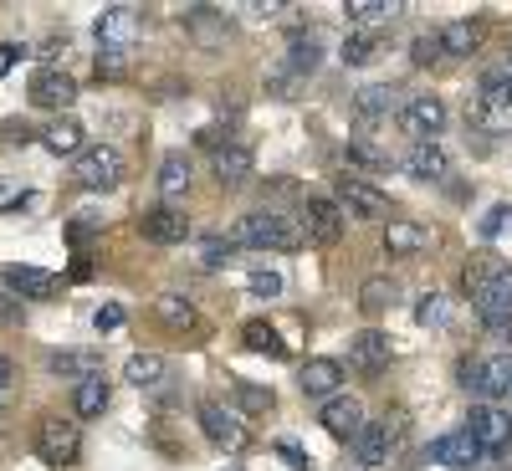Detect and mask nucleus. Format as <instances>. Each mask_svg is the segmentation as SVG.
<instances>
[{
    "label": "nucleus",
    "instance_id": "obj_54",
    "mask_svg": "<svg viewBox=\"0 0 512 471\" xmlns=\"http://www.w3.org/2000/svg\"><path fill=\"white\" fill-rule=\"evenodd\" d=\"M507 72H512V47H507Z\"/></svg>",
    "mask_w": 512,
    "mask_h": 471
},
{
    "label": "nucleus",
    "instance_id": "obj_16",
    "mask_svg": "<svg viewBox=\"0 0 512 471\" xmlns=\"http://www.w3.org/2000/svg\"><path fill=\"white\" fill-rule=\"evenodd\" d=\"M139 236L154 246H180V241H190V216L175 205H154L139 216Z\"/></svg>",
    "mask_w": 512,
    "mask_h": 471
},
{
    "label": "nucleus",
    "instance_id": "obj_1",
    "mask_svg": "<svg viewBox=\"0 0 512 471\" xmlns=\"http://www.w3.org/2000/svg\"><path fill=\"white\" fill-rule=\"evenodd\" d=\"M231 241L236 246H256V251H303L308 231H303V221L282 216V210H251V216L236 221Z\"/></svg>",
    "mask_w": 512,
    "mask_h": 471
},
{
    "label": "nucleus",
    "instance_id": "obj_30",
    "mask_svg": "<svg viewBox=\"0 0 512 471\" xmlns=\"http://www.w3.org/2000/svg\"><path fill=\"white\" fill-rule=\"evenodd\" d=\"M395 297H400V282L395 277H364L359 282V313L364 318H379V313H390Z\"/></svg>",
    "mask_w": 512,
    "mask_h": 471
},
{
    "label": "nucleus",
    "instance_id": "obj_17",
    "mask_svg": "<svg viewBox=\"0 0 512 471\" xmlns=\"http://www.w3.org/2000/svg\"><path fill=\"white\" fill-rule=\"evenodd\" d=\"M103 47H134V36L144 31V11L139 6H103L93 21Z\"/></svg>",
    "mask_w": 512,
    "mask_h": 471
},
{
    "label": "nucleus",
    "instance_id": "obj_18",
    "mask_svg": "<svg viewBox=\"0 0 512 471\" xmlns=\"http://www.w3.org/2000/svg\"><path fill=\"white\" fill-rule=\"evenodd\" d=\"M0 282H6V292L21 297V303H41V297H52L62 287L57 272H41V267H26V262H11L6 272H0Z\"/></svg>",
    "mask_w": 512,
    "mask_h": 471
},
{
    "label": "nucleus",
    "instance_id": "obj_36",
    "mask_svg": "<svg viewBox=\"0 0 512 471\" xmlns=\"http://www.w3.org/2000/svg\"><path fill=\"white\" fill-rule=\"evenodd\" d=\"M395 98H400V93L390 88V82H369V88L354 93V113H359V118H384V113L395 108Z\"/></svg>",
    "mask_w": 512,
    "mask_h": 471
},
{
    "label": "nucleus",
    "instance_id": "obj_44",
    "mask_svg": "<svg viewBox=\"0 0 512 471\" xmlns=\"http://www.w3.org/2000/svg\"><path fill=\"white\" fill-rule=\"evenodd\" d=\"M507 226H512V205L502 200V205H492L487 216H482V241H497V236H502Z\"/></svg>",
    "mask_w": 512,
    "mask_h": 471
},
{
    "label": "nucleus",
    "instance_id": "obj_31",
    "mask_svg": "<svg viewBox=\"0 0 512 471\" xmlns=\"http://www.w3.org/2000/svg\"><path fill=\"white\" fill-rule=\"evenodd\" d=\"M47 369H52L57 379L82 384V379H98V374H103V354H52Z\"/></svg>",
    "mask_w": 512,
    "mask_h": 471
},
{
    "label": "nucleus",
    "instance_id": "obj_40",
    "mask_svg": "<svg viewBox=\"0 0 512 471\" xmlns=\"http://www.w3.org/2000/svg\"><path fill=\"white\" fill-rule=\"evenodd\" d=\"M128 67H134L128 47H103V52H98V77H108V82H113V77H123Z\"/></svg>",
    "mask_w": 512,
    "mask_h": 471
},
{
    "label": "nucleus",
    "instance_id": "obj_37",
    "mask_svg": "<svg viewBox=\"0 0 512 471\" xmlns=\"http://www.w3.org/2000/svg\"><path fill=\"white\" fill-rule=\"evenodd\" d=\"M379 52H384L379 31H349V36H344V52H338V57H344V67H369Z\"/></svg>",
    "mask_w": 512,
    "mask_h": 471
},
{
    "label": "nucleus",
    "instance_id": "obj_32",
    "mask_svg": "<svg viewBox=\"0 0 512 471\" xmlns=\"http://www.w3.org/2000/svg\"><path fill=\"white\" fill-rule=\"evenodd\" d=\"M123 379L139 384V390H159V384L169 379V364H164V354H134L123 364Z\"/></svg>",
    "mask_w": 512,
    "mask_h": 471
},
{
    "label": "nucleus",
    "instance_id": "obj_24",
    "mask_svg": "<svg viewBox=\"0 0 512 471\" xmlns=\"http://www.w3.org/2000/svg\"><path fill=\"white\" fill-rule=\"evenodd\" d=\"M282 62L308 82V77L323 67V36H318V31H292V36H287V57H282Z\"/></svg>",
    "mask_w": 512,
    "mask_h": 471
},
{
    "label": "nucleus",
    "instance_id": "obj_4",
    "mask_svg": "<svg viewBox=\"0 0 512 471\" xmlns=\"http://www.w3.org/2000/svg\"><path fill=\"white\" fill-rule=\"evenodd\" d=\"M123 175H128V164H123V154L113 144H88L72 159V180L82 190H118Z\"/></svg>",
    "mask_w": 512,
    "mask_h": 471
},
{
    "label": "nucleus",
    "instance_id": "obj_28",
    "mask_svg": "<svg viewBox=\"0 0 512 471\" xmlns=\"http://www.w3.org/2000/svg\"><path fill=\"white\" fill-rule=\"evenodd\" d=\"M108 400H113V384H108V374L72 384V410H77V420H98V415L108 410Z\"/></svg>",
    "mask_w": 512,
    "mask_h": 471
},
{
    "label": "nucleus",
    "instance_id": "obj_38",
    "mask_svg": "<svg viewBox=\"0 0 512 471\" xmlns=\"http://www.w3.org/2000/svg\"><path fill=\"white\" fill-rule=\"evenodd\" d=\"M344 16L354 21V31H369V26H379V21H395L400 6H390V0H349Z\"/></svg>",
    "mask_w": 512,
    "mask_h": 471
},
{
    "label": "nucleus",
    "instance_id": "obj_47",
    "mask_svg": "<svg viewBox=\"0 0 512 471\" xmlns=\"http://www.w3.org/2000/svg\"><path fill=\"white\" fill-rule=\"evenodd\" d=\"M231 251H236V241H210V246H205V267H226Z\"/></svg>",
    "mask_w": 512,
    "mask_h": 471
},
{
    "label": "nucleus",
    "instance_id": "obj_14",
    "mask_svg": "<svg viewBox=\"0 0 512 471\" xmlns=\"http://www.w3.org/2000/svg\"><path fill=\"white\" fill-rule=\"evenodd\" d=\"M26 98H31L36 108H47V113H67V108L77 103V82H72L62 67H41V72L31 77Z\"/></svg>",
    "mask_w": 512,
    "mask_h": 471
},
{
    "label": "nucleus",
    "instance_id": "obj_3",
    "mask_svg": "<svg viewBox=\"0 0 512 471\" xmlns=\"http://www.w3.org/2000/svg\"><path fill=\"white\" fill-rule=\"evenodd\" d=\"M195 420H200L205 441H210V446H221L226 456H241V451L251 446V431H246L241 410H231V405H221V400H200Z\"/></svg>",
    "mask_w": 512,
    "mask_h": 471
},
{
    "label": "nucleus",
    "instance_id": "obj_46",
    "mask_svg": "<svg viewBox=\"0 0 512 471\" xmlns=\"http://www.w3.org/2000/svg\"><path fill=\"white\" fill-rule=\"evenodd\" d=\"M123 318H128V313H123L118 303H103V308L93 313V328H98V333H113V328H123Z\"/></svg>",
    "mask_w": 512,
    "mask_h": 471
},
{
    "label": "nucleus",
    "instance_id": "obj_7",
    "mask_svg": "<svg viewBox=\"0 0 512 471\" xmlns=\"http://www.w3.org/2000/svg\"><path fill=\"white\" fill-rule=\"evenodd\" d=\"M338 210H344L349 221H384L390 216V195H384L379 185H369V180L344 175L338 180Z\"/></svg>",
    "mask_w": 512,
    "mask_h": 471
},
{
    "label": "nucleus",
    "instance_id": "obj_23",
    "mask_svg": "<svg viewBox=\"0 0 512 471\" xmlns=\"http://www.w3.org/2000/svg\"><path fill=\"white\" fill-rule=\"evenodd\" d=\"M405 169L415 180H451V149L441 139H425V144H410L405 154Z\"/></svg>",
    "mask_w": 512,
    "mask_h": 471
},
{
    "label": "nucleus",
    "instance_id": "obj_51",
    "mask_svg": "<svg viewBox=\"0 0 512 471\" xmlns=\"http://www.w3.org/2000/svg\"><path fill=\"white\" fill-rule=\"evenodd\" d=\"M16 57H26V52H21V47H0V77L16 67Z\"/></svg>",
    "mask_w": 512,
    "mask_h": 471
},
{
    "label": "nucleus",
    "instance_id": "obj_26",
    "mask_svg": "<svg viewBox=\"0 0 512 471\" xmlns=\"http://www.w3.org/2000/svg\"><path fill=\"white\" fill-rule=\"evenodd\" d=\"M154 318L169 328V333H195L200 328V313H195V303L185 292H159L154 297Z\"/></svg>",
    "mask_w": 512,
    "mask_h": 471
},
{
    "label": "nucleus",
    "instance_id": "obj_53",
    "mask_svg": "<svg viewBox=\"0 0 512 471\" xmlns=\"http://www.w3.org/2000/svg\"><path fill=\"white\" fill-rule=\"evenodd\" d=\"M93 231H98V226H93V221H77V226H72V246H82V241H88V236H93Z\"/></svg>",
    "mask_w": 512,
    "mask_h": 471
},
{
    "label": "nucleus",
    "instance_id": "obj_12",
    "mask_svg": "<svg viewBox=\"0 0 512 471\" xmlns=\"http://www.w3.org/2000/svg\"><path fill=\"white\" fill-rule=\"evenodd\" d=\"M297 390H303L308 400L328 405L333 395H344V364L328 359V354H313L303 369H297Z\"/></svg>",
    "mask_w": 512,
    "mask_h": 471
},
{
    "label": "nucleus",
    "instance_id": "obj_33",
    "mask_svg": "<svg viewBox=\"0 0 512 471\" xmlns=\"http://www.w3.org/2000/svg\"><path fill=\"white\" fill-rule=\"evenodd\" d=\"M41 144H47L57 159L67 154V159H77L82 149H88V144H82V123L77 118H57L52 128H47V134H41Z\"/></svg>",
    "mask_w": 512,
    "mask_h": 471
},
{
    "label": "nucleus",
    "instance_id": "obj_52",
    "mask_svg": "<svg viewBox=\"0 0 512 471\" xmlns=\"http://www.w3.org/2000/svg\"><path fill=\"white\" fill-rule=\"evenodd\" d=\"M6 139H11V144H26L31 128H26V123H6Z\"/></svg>",
    "mask_w": 512,
    "mask_h": 471
},
{
    "label": "nucleus",
    "instance_id": "obj_22",
    "mask_svg": "<svg viewBox=\"0 0 512 471\" xmlns=\"http://www.w3.org/2000/svg\"><path fill=\"white\" fill-rule=\"evenodd\" d=\"M390 354H395V338L379 333V328H364V333L349 338V364H359L364 374H379L384 364H390Z\"/></svg>",
    "mask_w": 512,
    "mask_h": 471
},
{
    "label": "nucleus",
    "instance_id": "obj_43",
    "mask_svg": "<svg viewBox=\"0 0 512 471\" xmlns=\"http://www.w3.org/2000/svg\"><path fill=\"white\" fill-rule=\"evenodd\" d=\"M246 287H251L256 297H282V272H272V267H256V272L246 277Z\"/></svg>",
    "mask_w": 512,
    "mask_h": 471
},
{
    "label": "nucleus",
    "instance_id": "obj_11",
    "mask_svg": "<svg viewBox=\"0 0 512 471\" xmlns=\"http://www.w3.org/2000/svg\"><path fill=\"white\" fill-rule=\"evenodd\" d=\"M303 231H308V241H318V246H338V241H344V231H349V216L338 210V200L308 195V205H303Z\"/></svg>",
    "mask_w": 512,
    "mask_h": 471
},
{
    "label": "nucleus",
    "instance_id": "obj_19",
    "mask_svg": "<svg viewBox=\"0 0 512 471\" xmlns=\"http://www.w3.org/2000/svg\"><path fill=\"white\" fill-rule=\"evenodd\" d=\"M210 169H216V180H221V190H241L251 175H256V154L246 149V144H221L216 154H210Z\"/></svg>",
    "mask_w": 512,
    "mask_h": 471
},
{
    "label": "nucleus",
    "instance_id": "obj_25",
    "mask_svg": "<svg viewBox=\"0 0 512 471\" xmlns=\"http://www.w3.org/2000/svg\"><path fill=\"white\" fill-rule=\"evenodd\" d=\"M512 113V72H487L477 88V118H507Z\"/></svg>",
    "mask_w": 512,
    "mask_h": 471
},
{
    "label": "nucleus",
    "instance_id": "obj_35",
    "mask_svg": "<svg viewBox=\"0 0 512 471\" xmlns=\"http://www.w3.org/2000/svg\"><path fill=\"white\" fill-rule=\"evenodd\" d=\"M231 400H236V410H246V415H272V410H277L272 384H251V379H236Z\"/></svg>",
    "mask_w": 512,
    "mask_h": 471
},
{
    "label": "nucleus",
    "instance_id": "obj_8",
    "mask_svg": "<svg viewBox=\"0 0 512 471\" xmlns=\"http://www.w3.org/2000/svg\"><path fill=\"white\" fill-rule=\"evenodd\" d=\"M405 436V420L395 415H384V420H364V431L354 436V456H359V466H390V451H395V441Z\"/></svg>",
    "mask_w": 512,
    "mask_h": 471
},
{
    "label": "nucleus",
    "instance_id": "obj_20",
    "mask_svg": "<svg viewBox=\"0 0 512 471\" xmlns=\"http://www.w3.org/2000/svg\"><path fill=\"white\" fill-rule=\"evenodd\" d=\"M431 461H436V466H456V471H472V466L487 461V451L466 436V431H446V436L431 441Z\"/></svg>",
    "mask_w": 512,
    "mask_h": 471
},
{
    "label": "nucleus",
    "instance_id": "obj_39",
    "mask_svg": "<svg viewBox=\"0 0 512 471\" xmlns=\"http://www.w3.org/2000/svg\"><path fill=\"white\" fill-rule=\"evenodd\" d=\"M297 88H303V77H297V72H292L287 62L267 72V93H272V98H282V103H292V93H297Z\"/></svg>",
    "mask_w": 512,
    "mask_h": 471
},
{
    "label": "nucleus",
    "instance_id": "obj_9",
    "mask_svg": "<svg viewBox=\"0 0 512 471\" xmlns=\"http://www.w3.org/2000/svg\"><path fill=\"white\" fill-rule=\"evenodd\" d=\"M466 436H472L487 456H502L512 446V415L502 405H472V415H466Z\"/></svg>",
    "mask_w": 512,
    "mask_h": 471
},
{
    "label": "nucleus",
    "instance_id": "obj_45",
    "mask_svg": "<svg viewBox=\"0 0 512 471\" xmlns=\"http://www.w3.org/2000/svg\"><path fill=\"white\" fill-rule=\"evenodd\" d=\"M344 154H349L354 164H364V169H390V154H384V149H374V144H359V139H354Z\"/></svg>",
    "mask_w": 512,
    "mask_h": 471
},
{
    "label": "nucleus",
    "instance_id": "obj_13",
    "mask_svg": "<svg viewBox=\"0 0 512 471\" xmlns=\"http://www.w3.org/2000/svg\"><path fill=\"white\" fill-rule=\"evenodd\" d=\"M180 31L195 41V47H226L231 41V16L221 6H185L180 11Z\"/></svg>",
    "mask_w": 512,
    "mask_h": 471
},
{
    "label": "nucleus",
    "instance_id": "obj_29",
    "mask_svg": "<svg viewBox=\"0 0 512 471\" xmlns=\"http://www.w3.org/2000/svg\"><path fill=\"white\" fill-rule=\"evenodd\" d=\"M190 180H195V164H190L185 154H164V159H159V180H154V185H159L164 200H180V195L190 190Z\"/></svg>",
    "mask_w": 512,
    "mask_h": 471
},
{
    "label": "nucleus",
    "instance_id": "obj_34",
    "mask_svg": "<svg viewBox=\"0 0 512 471\" xmlns=\"http://www.w3.org/2000/svg\"><path fill=\"white\" fill-rule=\"evenodd\" d=\"M241 344H246L251 354H267V359H287V344L277 338V328H272V323H262V318H251V323L241 328Z\"/></svg>",
    "mask_w": 512,
    "mask_h": 471
},
{
    "label": "nucleus",
    "instance_id": "obj_21",
    "mask_svg": "<svg viewBox=\"0 0 512 471\" xmlns=\"http://www.w3.org/2000/svg\"><path fill=\"white\" fill-rule=\"evenodd\" d=\"M436 246V231L425 226V221H384V251L390 256H420V251H431Z\"/></svg>",
    "mask_w": 512,
    "mask_h": 471
},
{
    "label": "nucleus",
    "instance_id": "obj_10",
    "mask_svg": "<svg viewBox=\"0 0 512 471\" xmlns=\"http://www.w3.org/2000/svg\"><path fill=\"white\" fill-rule=\"evenodd\" d=\"M400 128L415 139V144H425V139H441V128H446V103L436 98V93H420V98H405L400 103Z\"/></svg>",
    "mask_w": 512,
    "mask_h": 471
},
{
    "label": "nucleus",
    "instance_id": "obj_48",
    "mask_svg": "<svg viewBox=\"0 0 512 471\" xmlns=\"http://www.w3.org/2000/svg\"><path fill=\"white\" fill-rule=\"evenodd\" d=\"M277 456H287L297 471H313V456H308L303 446H292V441H282V446H277Z\"/></svg>",
    "mask_w": 512,
    "mask_h": 471
},
{
    "label": "nucleus",
    "instance_id": "obj_2",
    "mask_svg": "<svg viewBox=\"0 0 512 471\" xmlns=\"http://www.w3.org/2000/svg\"><path fill=\"white\" fill-rule=\"evenodd\" d=\"M461 282H466V292H472V303H477V318L512 313V267H502L497 256H477Z\"/></svg>",
    "mask_w": 512,
    "mask_h": 471
},
{
    "label": "nucleus",
    "instance_id": "obj_49",
    "mask_svg": "<svg viewBox=\"0 0 512 471\" xmlns=\"http://www.w3.org/2000/svg\"><path fill=\"white\" fill-rule=\"evenodd\" d=\"M11 379H16V364H11L6 354H0V400L11 395Z\"/></svg>",
    "mask_w": 512,
    "mask_h": 471
},
{
    "label": "nucleus",
    "instance_id": "obj_41",
    "mask_svg": "<svg viewBox=\"0 0 512 471\" xmlns=\"http://www.w3.org/2000/svg\"><path fill=\"white\" fill-rule=\"evenodd\" d=\"M441 57H446V52H441V36H436V31L410 41V62H415V67H431V62H441Z\"/></svg>",
    "mask_w": 512,
    "mask_h": 471
},
{
    "label": "nucleus",
    "instance_id": "obj_5",
    "mask_svg": "<svg viewBox=\"0 0 512 471\" xmlns=\"http://www.w3.org/2000/svg\"><path fill=\"white\" fill-rule=\"evenodd\" d=\"M36 456L47 466H72L82 456V425L67 415H41L36 420Z\"/></svg>",
    "mask_w": 512,
    "mask_h": 471
},
{
    "label": "nucleus",
    "instance_id": "obj_50",
    "mask_svg": "<svg viewBox=\"0 0 512 471\" xmlns=\"http://www.w3.org/2000/svg\"><path fill=\"white\" fill-rule=\"evenodd\" d=\"M0 323H21V303H16V297H0Z\"/></svg>",
    "mask_w": 512,
    "mask_h": 471
},
{
    "label": "nucleus",
    "instance_id": "obj_27",
    "mask_svg": "<svg viewBox=\"0 0 512 471\" xmlns=\"http://www.w3.org/2000/svg\"><path fill=\"white\" fill-rule=\"evenodd\" d=\"M436 36H441V52H446V57H472V52L482 47L487 26H482V21H472V16H461V21H446Z\"/></svg>",
    "mask_w": 512,
    "mask_h": 471
},
{
    "label": "nucleus",
    "instance_id": "obj_42",
    "mask_svg": "<svg viewBox=\"0 0 512 471\" xmlns=\"http://www.w3.org/2000/svg\"><path fill=\"white\" fill-rule=\"evenodd\" d=\"M441 318H446V297H441V292H425L420 303H415V323L431 328V323H441Z\"/></svg>",
    "mask_w": 512,
    "mask_h": 471
},
{
    "label": "nucleus",
    "instance_id": "obj_15",
    "mask_svg": "<svg viewBox=\"0 0 512 471\" xmlns=\"http://www.w3.org/2000/svg\"><path fill=\"white\" fill-rule=\"evenodd\" d=\"M318 425H323L333 441L354 446V436L364 431V405H359L354 395H333L328 405H318Z\"/></svg>",
    "mask_w": 512,
    "mask_h": 471
},
{
    "label": "nucleus",
    "instance_id": "obj_6",
    "mask_svg": "<svg viewBox=\"0 0 512 471\" xmlns=\"http://www.w3.org/2000/svg\"><path fill=\"white\" fill-rule=\"evenodd\" d=\"M461 379H466V390L482 395V405L512 400V354H492V359H477V364H461Z\"/></svg>",
    "mask_w": 512,
    "mask_h": 471
}]
</instances>
